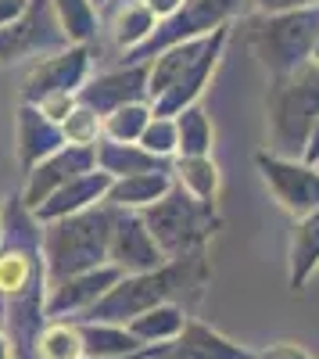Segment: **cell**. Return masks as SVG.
I'll list each match as a JSON object with an SVG mask.
<instances>
[{
    "instance_id": "cell-27",
    "label": "cell",
    "mask_w": 319,
    "mask_h": 359,
    "mask_svg": "<svg viewBox=\"0 0 319 359\" xmlns=\"http://www.w3.org/2000/svg\"><path fill=\"white\" fill-rule=\"evenodd\" d=\"M155 25H158V18L151 15V8L143 4V0H133V4H126L119 11V18H115V43L133 50L155 33Z\"/></svg>"
},
{
    "instance_id": "cell-24",
    "label": "cell",
    "mask_w": 319,
    "mask_h": 359,
    "mask_svg": "<svg viewBox=\"0 0 319 359\" xmlns=\"http://www.w3.org/2000/svg\"><path fill=\"white\" fill-rule=\"evenodd\" d=\"M36 359H83V338L76 320H50L36 334Z\"/></svg>"
},
{
    "instance_id": "cell-30",
    "label": "cell",
    "mask_w": 319,
    "mask_h": 359,
    "mask_svg": "<svg viewBox=\"0 0 319 359\" xmlns=\"http://www.w3.org/2000/svg\"><path fill=\"white\" fill-rule=\"evenodd\" d=\"M140 147L151 151L158 158H169L176 151V118H165V115H151V123L143 126L140 133Z\"/></svg>"
},
{
    "instance_id": "cell-41",
    "label": "cell",
    "mask_w": 319,
    "mask_h": 359,
    "mask_svg": "<svg viewBox=\"0 0 319 359\" xmlns=\"http://www.w3.org/2000/svg\"><path fill=\"white\" fill-rule=\"evenodd\" d=\"M316 169H319V162H316Z\"/></svg>"
},
{
    "instance_id": "cell-20",
    "label": "cell",
    "mask_w": 319,
    "mask_h": 359,
    "mask_svg": "<svg viewBox=\"0 0 319 359\" xmlns=\"http://www.w3.org/2000/svg\"><path fill=\"white\" fill-rule=\"evenodd\" d=\"M316 269H319V205L312 212L298 216L291 233V277H287L291 291H305Z\"/></svg>"
},
{
    "instance_id": "cell-5",
    "label": "cell",
    "mask_w": 319,
    "mask_h": 359,
    "mask_svg": "<svg viewBox=\"0 0 319 359\" xmlns=\"http://www.w3.org/2000/svg\"><path fill=\"white\" fill-rule=\"evenodd\" d=\"M266 111H269L273 151L283 158H302L309 133L319 118V65L305 62L302 69L287 76H273Z\"/></svg>"
},
{
    "instance_id": "cell-38",
    "label": "cell",
    "mask_w": 319,
    "mask_h": 359,
    "mask_svg": "<svg viewBox=\"0 0 319 359\" xmlns=\"http://www.w3.org/2000/svg\"><path fill=\"white\" fill-rule=\"evenodd\" d=\"M133 359H155V345H151L148 352H140V355H133Z\"/></svg>"
},
{
    "instance_id": "cell-11",
    "label": "cell",
    "mask_w": 319,
    "mask_h": 359,
    "mask_svg": "<svg viewBox=\"0 0 319 359\" xmlns=\"http://www.w3.org/2000/svg\"><path fill=\"white\" fill-rule=\"evenodd\" d=\"M108 262L119 266L122 273H148V269L165 266V252L155 245V237L133 208H115L111 237H108Z\"/></svg>"
},
{
    "instance_id": "cell-15",
    "label": "cell",
    "mask_w": 319,
    "mask_h": 359,
    "mask_svg": "<svg viewBox=\"0 0 319 359\" xmlns=\"http://www.w3.org/2000/svg\"><path fill=\"white\" fill-rule=\"evenodd\" d=\"M155 359H258V352L229 341L226 334H219L215 327L201 320H187L180 338L155 345Z\"/></svg>"
},
{
    "instance_id": "cell-18",
    "label": "cell",
    "mask_w": 319,
    "mask_h": 359,
    "mask_svg": "<svg viewBox=\"0 0 319 359\" xmlns=\"http://www.w3.org/2000/svg\"><path fill=\"white\" fill-rule=\"evenodd\" d=\"M79 338H83V355L86 359H129L148 352L151 345H143L126 323H101V320H76Z\"/></svg>"
},
{
    "instance_id": "cell-3",
    "label": "cell",
    "mask_w": 319,
    "mask_h": 359,
    "mask_svg": "<svg viewBox=\"0 0 319 359\" xmlns=\"http://www.w3.org/2000/svg\"><path fill=\"white\" fill-rule=\"evenodd\" d=\"M115 205L97 201L83 212L50 219L43 230V266L47 284H62L76 273L108 262V237H111Z\"/></svg>"
},
{
    "instance_id": "cell-2",
    "label": "cell",
    "mask_w": 319,
    "mask_h": 359,
    "mask_svg": "<svg viewBox=\"0 0 319 359\" xmlns=\"http://www.w3.org/2000/svg\"><path fill=\"white\" fill-rule=\"evenodd\" d=\"M226 25L215 29L208 36H197V40H187V43H176L162 54L151 57V72H148V104H151V115H180L187 104H194L205 90L219 54L226 47Z\"/></svg>"
},
{
    "instance_id": "cell-6",
    "label": "cell",
    "mask_w": 319,
    "mask_h": 359,
    "mask_svg": "<svg viewBox=\"0 0 319 359\" xmlns=\"http://www.w3.org/2000/svg\"><path fill=\"white\" fill-rule=\"evenodd\" d=\"M244 36L248 47L258 54V62L269 69V76H287L312 62V47L319 40V4L248 18Z\"/></svg>"
},
{
    "instance_id": "cell-9",
    "label": "cell",
    "mask_w": 319,
    "mask_h": 359,
    "mask_svg": "<svg viewBox=\"0 0 319 359\" xmlns=\"http://www.w3.org/2000/svg\"><path fill=\"white\" fill-rule=\"evenodd\" d=\"M255 165L276 194V201L291 216H305L319 205V169L309 165L305 158H283L276 151H258Z\"/></svg>"
},
{
    "instance_id": "cell-35",
    "label": "cell",
    "mask_w": 319,
    "mask_h": 359,
    "mask_svg": "<svg viewBox=\"0 0 319 359\" xmlns=\"http://www.w3.org/2000/svg\"><path fill=\"white\" fill-rule=\"evenodd\" d=\"M143 4H148V8H151V15L162 22V18H169L172 11H180L183 0H143Z\"/></svg>"
},
{
    "instance_id": "cell-31",
    "label": "cell",
    "mask_w": 319,
    "mask_h": 359,
    "mask_svg": "<svg viewBox=\"0 0 319 359\" xmlns=\"http://www.w3.org/2000/svg\"><path fill=\"white\" fill-rule=\"evenodd\" d=\"M36 108H40V111L50 118V123L62 126V123H65V115L76 108V94H50V97H43Z\"/></svg>"
},
{
    "instance_id": "cell-25",
    "label": "cell",
    "mask_w": 319,
    "mask_h": 359,
    "mask_svg": "<svg viewBox=\"0 0 319 359\" xmlns=\"http://www.w3.org/2000/svg\"><path fill=\"white\" fill-rule=\"evenodd\" d=\"M176 118V151L180 155H208L212 151V123L201 104H187Z\"/></svg>"
},
{
    "instance_id": "cell-10",
    "label": "cell",
    "mask_w": 319,
    "mask_h": 359,
    "mask_svg": "<svg viewBox=\"0 0 319 359\" xmlns=\"http://www.w3.org/2000/svg\"><path fill=\"white\" fill-rule=\"evenodd\" d=\"M90 72V47L86 43H69L65 50L47 54L25 72L22 79V101L25 104H40L50 94H76L86 83Z\"/></svg>"
},
{
    "instance_id": "cell-23",
    "label": "cell",
    "mask_w": 319,
    "mask_h": 359,
    "mask_svg": "<svg viewBox=\"0 0 319 359\" xmlns=\"http://www.w3.org/2000/svg\"><path fill=\"white\" fill-rule=\"evenodd\" d=\"M172 172H176V184L183 191H190L194 198L201 201H215L219 194V169L208 155H180L176 165H172Z\"/></svg>"
},
{
    "instance_id": "cell-40",
    "label": "cell",
    "mask_w": 319,
    "mask_h": 359,
    "mask_svg": "<svg viewBox=\"0 0 319 359\" xmlns=\"http://www.w3.org/2000/svg\"><path fill=\"white\" fill-rule=\"evenodd\" d=\"M90 4H101V0H90Z\"/></svg>"
},
{
    "instance_id": "cell-26",
    "label": "cell",
    "mask_w": 319,
    "mask_h": 359,
    "mask_svg": "<svg viewBox=\"0 0 319 359\" xmlns=\"http://www.w3.org/2000/svg\"><path fill=\"white\" fill-rule=\"evenodd\" d=\"M148 123H151V104L148 101L122 104V108H115L101 118V133L108 140H119V144H136Z\"/></svg>"
},
{
    "instance_id": "cell-21",
    "label": "cell",
    "mask_w": 319,
    "mask_h": 359,
    "mask_svg": "<svg viewBox=\"0 0 319 359\" xmlns=\"http://www.w3.org/2000/svg\"><path fill=\"white\" fill-rule=\"evenodd\" d=\"M94 155H97V169L108 172L111 180H122L133 172H151V169H169L165 158L143 151L140 144H119V140H97L94 144Z\"/></svg>"
},
{
    "instance_id": "cell-39",
    "label": "cell",
    "mask_w": 319,
    "mask_h": 359,
    "mask_svg": "<svg viewBox=\"0 0 319 359\" xmlns=\"http://www.w3.org/2000/svg\"><path fill=\"white\" fill-rule=\"evenodd\" d=\"M312 62L319 65V40H316V47H312Z\"/></svg>"
},
{
    "instance_id": "cell-1",
    "label": "cell",
    "mask_w": 319,
    "mask_h": 359,
    "mask_svg": "<svg viewBox=\"0 0 319 359\" xmlns=\"http://www.w3.org/2000/svg\"><path fill=\"white\" fill-rule=\"evenodd\" d=\"M208 284V259L205 255H187V259H169L158 269L148 273H122L119 284L108 287L97 302L76 320H101V323H129L140 313H148L162 302L194 306L201 291Z\"/></svg>"
},
{
    "instance_id": "cell-28",
    "label": "cell",
    "mask_w": 319,
    "mask_h": 359,
    "mask_svg": "<svg viewBox=\"0 0 319 359\" xmlns=\"http://www.w3.org/2000/svg\"><path fill=\"white\" fill-rule=\"evenodd\" d=\"M50 4H54V15L72 43H86L97 33V11L90 0H50Z\"/></svg>"
},
{
    "instance_id": "cell-17",
    "label": "cell",
    "mask_w": 319,
    "mask_h": 359,
    "mask_svg": "<svg viewBox=\"0 0 319 359\" xmlns=\"http://www.w3.org/2000/svg\"><path fill=\"white\" fill-rule=\"evenodd\" d=\"M57 147H65V133L57 123L36 108V104H25L18 108V158H22V169L29 172L33 165H40L47 155H54Z\"/></svg>"
},
{
    "instance_id": "cell-29",
    "label": "cell",
    "mask_w": 319,
    "mask_h": 359,
    "mask_svg": "<svg viewBox=\"0 0 319 359\" xmlns=\"http://www.w3.org/2000/svg\"><path fill=\"white\" fill-rule=\"evenodd\" d=\"M62 133H65V144H79V147H94L97 137H101V115L86 104H76L65 123H62Z\"/></svg>"
},
{
    "instance_id": "cell-19",
    "label": "cell",
    "mask_w": 319,
    "mask_h": 359,
    "mask_svg": "<svg viewBox=\"0 0 319 359\" xmlns=\"http://www.w3.org/2000/svg\"><path fill=\"white\" fill-rule=\"evenodd\" d=\"M169 172L172 169H151V172H133V176H122V180H111L104 201L115 205V208H133V212H140V208L155 205L172 184H176Z\"/></svg>"
},
{
    "instance_id": "cell-37",
    "label": "cell",
    "mask_w": 319,
    "mask_h": 359,
    "mask_svg": "<svg viewBox=\"0 0 319 359\" xmlns=\"http://www.w3.org/2000/svg\"><path fill=\"white\" fill-rule=\"evenodd\" d=\"M0 359H11V341L0 334Z\"/></svg>"
},
{
    "instance_id": "cell-16",
    "label": "cell",
    "mask_w": 319,
    "mask_h": 359,
    "mask_svg": "<svg viewBox=\"0 0 319 359\" xmlns=\"http://www.w3.org/2000/svg\"><path fill=\"white\" fill-rule=\"evenodd\" d=\"M111 187V176L101 172V169H90L76 180H69L65 187H57L47 201H40L33 208V219L36 223H50V219H62V216H72V212H83V208H90L97 201H104Z\"/></svg>"
},
{
    "instance_id": "cell-14",
    "label": "cell",
    "mask_w": 319,
    "mask_h": 359,
    "mask_svg": "<svg viewBox=\"0 0 319 359\" xmlns=\"http://www.w3.org/2000/svg\"><path fill=\"white\" fill-rule=\"evenodd\" d=\"M122 277V269L119 266H94V269H86V273H76L62 284H50V294H47V306L43 313L50 320H62V316H83L86 309H90L101 294H108V287H115Z\"/></svg>"
},
{
    "instance_id": "cell-8",
    "label": "cell",
    "mask_w": 319,
    "mask_h": 359,
    "mask_svg": "<svg viewBox=\"0 0 319 359\" xmlns=\"http://www.w3.org/2000/svg\"><path fill=\"white\" fill-rule=\"evenodd\" d=\"M72 40L65 36L62 22L54 15L50 0H29V8L0 25V65L22 62V57H43V54H57L65 50Z\"/></svg>"
},
{
    "instance_id": "cell-32",
    "label": "cell",
    "mask_w": 319,
    "mask_h": 359,
    "mask_svg": "<svg viewBox=\"0 0 319 359\" xmlns=\"http://www.w3.org/2000/svg\"><path fill=\"white\" fill-rule=\"evenodd\" d=\"M258 359H312V352L302 348L298 341H276L266 352H258Z\"/></svg>"
},
{
    "instance_id": "cell-36",
    "label": "cell",
    "mask_w": 319,
    "mask_h": 359,
    "mask_svg": "<svg viewBox=\"0 0 319 359\" xmlns=\"http://www.w3.org/2000/svg\"><path fill=\"white\" fill-rule=\"evenodd\" d=\"M309 165H316L319 162V118H316V126H312V133H309V144H305V155H302Z\"/></svg>"
},
{
    "instance_id": "cell-7",
    "label": "cell",
    "mask_w": 319,
    "mask_h": 359,
    "mask_svg": "<svg viewBox=\"0 0 319 359\" xmlns=\"http://www.w3.org/2000/svg\"><path fill=\"white\" fill-rule=\"evenodd\" d=\"M244 0H183L180 11H172L169 18H162L155 25V33L143 40L140 47L129 50V62H151L155 54L197 40V36H208L215 29H222L229 18L241 11Z\"/></svg>"
},
{
    "instance_id": "cell-12",
    "label": "cell",
    "mask_w": 319,
    "mask_h": 359,
    "mask_svg": "<svg viewBox=\"0 0 319 359\" xmlns=\"http://www.w3.org/2000/svg\"><path fill=\"white\" fill-rule=\"evenodd\" d=\"M148 72H151L148 62H129L122 69H111L90 83H83L76 90V101L94 108L101 118L122 104H140V101H148Z\"/></svg>"
},
{
    "instance_id": "cell-22",
    "label": "cell",
    "mask_w": 319,
    "mask_h": 359,
    "mask_svg": "<svg viewBox=\"0 0 319 359\" xmlns=\"http://www.w3.org/2000/svg\"><path fill=\"white\" fill-rule=\"evenodd\" d=\"M187 320H190V316H187L183 306L162 302V306H155V309H148V313H140L136 320H129L126 327H129V331H133L143 345H165V341H172V338H180V331H183Z\"/></svg>"
},
{
    "instance_id": "cell-13",
    "label": "cell",
    "mask_w": 319,
    "mask_h": 359,
    "mask_svg": "<svg viewBox=\"0 0 319 359\" xmlns=\"http://www.w3.org/2000/svg\"><path fill=\"white\" fill-rule=\"evenodd\" d=\"M97 169V155H94V147H79V144H69V147H57L54 155H47L40 165L29 169V184H25V198L22 205L33 212V208L40 201H47L57 187H65L69 180L83 176V172H90Z\"/></svg>"
},
{
    "instance_id": "cell-33",
    "label": "cell",
    "mask_w": 319,
    "mask_h": 359,
    "mask_svg": "<svg viewBox=\"0 0 319 359\" xmlns=\"http://www.w3.org/2000/svg\"><path fill=\"white\" fill-rule=\"evenodd\" d=\"M262 15H280V11H298V8H316L319 0H255Z\"/></svg>"
},
{
    "instance_id": "cell-34",
    "label": "cell",
    "mask_w": 319,
    "mask_h": 359,
    "mask_svg": "<svg viewBox=\"0 0 319 359\" xmlns=\"http://www.w3.org/2000/svg\"><path fill=\"white\" fill-rule=\"evenodd\" d=\"M25 8H29V0H0V25L15 22Z\"/></svg>"
},
{
    "instance_id": "cell-4",
    "label": "cell",
    "mask_w": 319,
    "mask_h": 359,
    "mask_svg": "<svg viewBox=\"0 0 319 359\" xmlns=\"http://www.w3.org/2000/svg\"><path fill=\"white\" fill-rule=\"evenodd\" d=\"M155 245L165 252V259H187L205 255L212 233L219 230L215 201H201L180 184H172L155 205L140 208Z\"/></svg>"
}]
</instances>
